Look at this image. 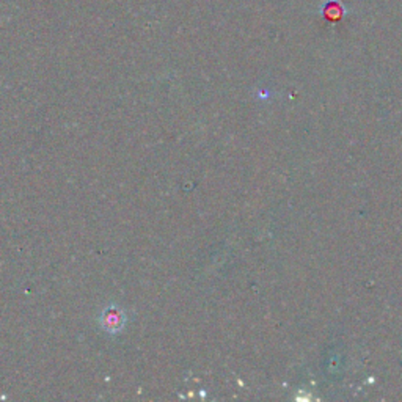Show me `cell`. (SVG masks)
Wrapping results in <instances>:
<instances>
[{
  "label": "cell",
  "instance_id": "obj_1",
  "mask_svg": "<svg viewBox=\"0 0 402 402\" xmlns=\"http://www.w3.org/2000/svg\"><path fill=\"white\" fill-rule=\"evenodd\" d=\"M101 324L107 332H118L125 325V314L116 308H109L101 316Z\"/></svg>",
  "mask_w": 402,
  "mask_h": 402
}]
</instances>
